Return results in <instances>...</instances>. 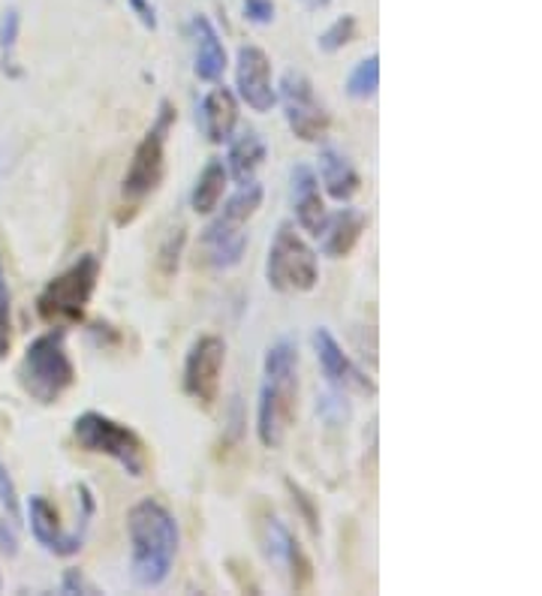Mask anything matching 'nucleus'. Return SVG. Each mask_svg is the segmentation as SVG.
I'll list each match as a JSON object with an SVG mask.
<instances>
[{"instance_id": "5701e85b", "label": "nucleus", "mask_w": 542, "mask_h": 596, "mask_svg": "<svg viewBox=\"0 0 542 596\" xmlns=\"http://www.w3.org/2000/svg\"><path fill=\"white\" fill-rule=\"evenodd\" d=\"M187 244V230L178 227L166 239H163L161 251H157V272H161L163 280H173L178 275V265H181V253H185Z\"/></svg>"}, {"instance_id": "f03ea898", "label": "nucleus", "mask_w": 542, "mask_h": 596, "mask_svg": "<svg viewBox=\"0 0 542 596\" xmlns=\"http://www.w3.org/2000/svg\"><path fill=\"white\" fill-rule=\"evenodd\" d=\"M299 416V346L280 338L266 350L263 386L256 404V437L266 449L284 446Z\"/></svg>"}, {"instance_id": "c756f323", "label": "nucleus", "mask_w": 542, "mask_h": 596, "mask_svg": "<svg viewBox=\"0 0 542 596\" xmlns=\"http://www.w3.org/2000/svg\"><path fill=\"white\" fill-rule=\"evenodd\" d=\"M242 12L251 24H272L275 22V0H242Z\"/></svg>"}, {"instance_id": "ddd939ff", "label": "nucleus", "mask_w": 542, "mask_h": 596, "mask_svg": "<svg viewBox=\"0 0 542 596\" xmlns=\"http://www.w3.org/2000/svg\"><path fill=\"white\" fill-rule=\"evenodd\" d=\"M266 545L268 558L275 563H280L289 575V587L296 594H305L308 587L313 585V563L311 558L305 554L301 542L292 537V530L280 521V518H268L266 521Z\"/></svg>"}, {"instance_id": "9d476101", "label": "nucleus", "mask_w": 542, "mask_h": 596, "mask_svg": "<svg viewBox=\"0 0 542 596\" xmlns=\"http://www.w3.org/2000/svg\"><path fill=\"white\" fill-rule=\"evenodd\" d=\"M226 365V341L202 334L185 358V391L202 410H211L220 398V374Z\"/></svg>"}, {"instance_id": "72a5a7b5", "label": "nucleus", "mask_w": 542, "mask_h": 596, "mask_svg": "<svg viewBox=\"0 0 542 596\" xmlns=\"http://www.w3.org/2000/svg\"><path fill=\"white\" fill-rule=\"evenodd\" d=\"M332 0H301V7L305 10H323V7H329Z\"/></svg>"}, {"instance_id": "4be33fe9", "label": "nucleus", "mask_w": 542, "mask_h": 596, "mask_svg": "<svg viewBox=\"0 0 542 596\" xmlns=\"http://www.w3.org/2000/svg\"><path fill=\"white\" fill-rule=\"evenodd\" d=\"M377 88H380V58L370 55V58L358 60L353 67L350 79H346V93L353 100H370L377 93Z\"/></svg>"}, {"instance_id": "a211bd4d", "label": "nucleus", "mask_w": 542, "mask_h": 596, "mask_svg": "<svg viewBox=\"0 0 542 596\" xmlns=\"http://www.w3.org/2000/svg\"><path fill=\"white\" fill-rule=\"evenodd\" d=\"M190 31H193V48H197V55H193V73H197V79L220 81L230 60H226V46H223V40H220L218 27L208 22L206 15H197L193 24H190Z\"/></svg>"}, {"instance_id": "f3484780", "label": "nucleus", "mask_w": 542, "mask_h": 596, "mask_svg": "<svg viewBox=\"0 0 542 596\" xmlns=\"http://www.w3.org/2000/svg\"><path fill=\"white\" fill-rule=\"evenodd\" d=\"M197 124L211 145L230 142L235 126H239V100H235V93L230 88H223V85L211 88L199 103Z\"/></svg>"}, {"instance_id": "6ab92c4d", "label": "nucleus", "mask_w": 542, "mask_h": 596, "mask_svg": "<svg viewBox=\"0 0 542 596\" xmlns=\"http://www.w3.org/2000/svg\"><path fill=\"white\" fill-rule=\"evenodd\" d=\"M268 157V145L266 139L259 136L256 130H242L239 136L232 133L230 139V154H226V175H230L235 184H247L254 181L256 173H259V166L266 163Z\"/></svg>"}, {"instance_id": "7c9ffc66", "label": "nucleus", "mask_w": 542, "mask_h": 596, "mask_svg": "<svg viewBox=\"0 0 542 596\" xmlns=\"http://www.w3.org/2000/svg\"><path fill=\"white\" fill-rule=\"evenodd\" d=\"M60 594H93V587L85 582L81 570H67L60 578Z\"/></svg>"}, {"instance_id": "a878e982", "label": "nucleus", "mask_w": 542, "mask_h": 596, "mask_svg": "<svg viewBox=\"0 0 542 596\" xmlns=\"http://www.w3.org/2000/svg\"><path fill=\"white\" fill-rule=\"evenodd\" d=\"M12 346V317H10V284H7V272L0 263V362L7 358Z\"/></svg>"}, {"instance_id": "9b49d317", "label": "nucleus", "mask_w": 542, "mask_h": 596, "mask_svg": "<svg viewBox=\"0 0 542 596\" xmlns=\"http://www.w3.org/2000/svg\"><path fill=\"white\" fill-rule=\"evenodd\" d=\"M313 350H317V362L323 367L329 386L338 391H350V395H365V398H374L377 395V386L374 379L362 371V367L346 356L344 346L338 344V338L329 329H317L313 332Z\"/></svg>"}, {"instance_id": "7ed1b4c3", "label": "nucleus", "mask_w": 542, "mask_h": 596, "mask_svg": "<svg viewBox=\"0 0 542 596\" xmlns=\"http://www.w3.org/2000/svg\"><path fill=\"white\" fill-rule=\"evenodd\" d=\"M15 377H19L24 395H31L36 404H43V407L58 404L76 383V365L67 353V332L52 329V332L34 338L24 350Z\"/></svg>"}, {"instance_id": "2eb2a0df", "label": "nucleus", "mask_w": 542, "mask_h": 596, "mask_svg": "<svg viewBox=\"0 0 542 596\" xmlns=\"http://www.w3.org/2000/svg\"><path fill=\"white\" fill-rule=\"evenodd\" d=\"M289 199H292L296 223L317 239V232L323 227L329 211H325L323 196H320V178H317V173L308 163L292 166V173H289Z\"/></svg>"}, {"instance_id": "20e7f679", "label": "nucleus", "mask_w": 542, "mask_h": 596, "mask_svg": "<svg viewBox=\"0 0 542 596\" xmlns=\"http://www.w3.org/2000/svg\"><path fill=\"white\" fill-rule=\"evenodd\" d=\"M263 196H266L263 184H239V190L223 202V211L208 223L202 232V251H206V263L211 268L226 272L242 263L244 251H247L244 227L263 208Z\"/></svg>"}, {"instance_id": "b1692460", "label": "nucleus", "mask_w": 542, "mask_h": 596, "mask_svg": "<svg viewBox=\"0 0 542 596\" xmlns=\"http://www.w3.org/2000/svg\"><path fill=\"white\" fill-rule=\"evenodd\" d=\"M19 27H22V15H19L15 7H10L0 19V55H3V73H10V76H19V69L12 67L15 64L12 52H15V43H19Z\"/></svg>"}, {"instance_id": "bb28decb", "label": "nucleus", "mask_w": 542, "mask_h": 596, "mask_svg": "<svg viewBox=\"0 0 542 596\" xmlns=\"http://www.w3.org/2000/svg\"><path fill=\"white\" fill-rule=\"evenodd\" d=\"M287 488H289V494H292V504L299 506L305 525L311 528V533H320V525H317V521H320V512H317V504H313L311 494L305 492L299 482H292V479H287Z\"/></svg>"}, {"instance_id": "c85d7f7f", "label": "nucleus", "mask_w": 542, "mask_h": 596, "mask_svg": "<svg viewBox=\"0 0 542 596\" xmlns=\"http://www.w3.org/2000/svg\"><path fill=\"white\" fill-rule=\"evenodd\" d=\"M317 410L323 413V419L329 424H341L350 416V407L344 404V391H338L335 395H323L320 398V404H317Z\"/></svg>"}, {"instance_id": "f8f14e48", "label": "nucleus", "mask_w": 542, "mask_h": 596, "mask_svg": "<svg viewBox=\"0 0 542 596\" xmlns=\"http://www.w3.org/2000/svg\"><path fill=\"white\" fill-rule=\"evenodd\" d=\"M235 88L244 103L254 112L266 115L277 103L275 81H272V60L259 46H242L239 48V60H235Z\"/></svg>"}, {"instance_id": "f704fd0d", "label": "nucleus", "mask_w": 542, "mask_h": 596, "mask_svg": "<svg viewBox=\"0 0 542 596\" xmlns=\"http://www.w3.org/2000/svg\"><path fill=\"white\" fill-rule=\"evenodd\" d=\"M0 587H3V582H0Z\"/></svg>"}, {"instance_id": "aec40b11", "label": "nucleus", "mask_w": 542, "mask_h": 596, "mask_svg": "<svg viewBox=\"0 0 542 596\" xmlns=\"http://www.w3.org/2000/svg\"><path fill=\"white\" fill-rule=\"evenodd\" d=\"M320 178H323L325 194L335 202H350L362 187L356 166L346 161V154H341L338 148L320 151Z\"/></svg>"}, {"instance_id": "412c9836", "label": "nucleus", "mask_w": 542, "mask_h": 596, "mask_svg": "<svg viewBox=\"0 0 542 596\" xmlns=\"http://www.w3.org/2000/svg\"><path fill=\"white\" fill-rule=\"evenodd\" d=\"M226 184H230V175H226V166L223 161H208L202 166V173H199L197 184H193V190H190V208L197 211V214H211V211H218L220 199L226 194Z\"/></svg>"}, {"instance_id": "4468645a", "label": "nucleus", "mask_w": 542, "mask_h": 596, "mask_svg": "<svg viewBox=\"0 0 542 596\" xmlns=\"http://www.w3.org/2000/svg\"><path fill=\"white\" fill-rule=\"evenodd\" d=\"M27 525H31V533H34L36 542L52 554H58V558H69V554L81 551L85 537L81 533H64L58 509L48 504L43 494L27 497Z\"/></svg>"}, {"instance_id": "cd10ccee", "label": "nucleus", "mask_w": 542, "mask_h": 596, "mask_svg": "<svg viewBox=\"0 0 542 596\" xmlns=\"http://www.w3.org/2000/svg\"><path fill=\"white\" fill-rule=\"evenodd\" d=\"M0 504H3V509H7V516H10L12 521H19V516H22V509H19V492H15V482H12L3 461H0Z\"/></svg>"}, {"instance_id": "39448f33", "label": "nucleus", "mask_w": 542, "mask_h": 596, "mask_svg": "<svg viewBox=\"0 0 542 596\" xmlns=\"http://www.w3.org/2000/svg\"><path fill=\"white\" fill-rule=\"evenodd\" d=\"M73 437L85 452L118 461L133 479H142L148 473V446H145V440L130 424L118 422L112 416L97 413V410L76 416Z\"/></svg>"}, {"instance_id": "2f4dec72", "label": "nucleus", "mask_w": 542, "mask_h": 596, "mask_svg": "<svg viewBox=\"0 0 542 596\" xmlns=\"http://www.w3.org/2000/svg\"><path fill=\"white\" fill-rule=\"evenodd\" d=\"M0 554H7V558L19 554V537H15V530L3 516H0Z\"/></svg>"}, {"instance_id": "dca6fc26", "label": "nucleus", "mask_w": 542, "mask_h": 596, "mask_svg": "<svg viewBox=\"0 0 542 596\" xmlns=\"http://www.w3.org/2000/svg\"><path fill=\"white\" fill-rule=\"evenodd\" d=\"M368 230V214L358 208H338L335 214H325L323 227L317 232L320 251L329 260H344L356 251L362 232Z\"/></svg>"}, {"instance_id": "1a4fd4ad", "label": "nucleus", "mask_w": 542, "mask_h": 596, "mask_svg": "<svg viewBox=\"0 0 542 596\" xmlns=\"http://www.w3.org/2000/svg\"><path fill=\"white\" fill-rule=\"evenodd\" d=\"M280 103H284V118H287L292 136L301 142H323L332 130V118L323 109V103L313 93V81L299 73L287 69L280 79Z\"/></svg>"}, {"instance_id": "393cba45", "label": "nucleus", "mask_w": 542, "mask_h": 596, "mask_svg": "<svg viewBox=\"0 0 542 596\" xmlns=\"http://www.w3.org/2000/svg\"><path fill=\"white\" fill-rule=\"evenodd\" d=\"M353 36H356V19H353V15H341L338 22L329 24L323 34H320L317 46H320V52H325V55H335V52H341V48L353 43Z\"/></svg>"}, {"instance_id": "f257e3e1", "label": "nucleus", "mask_w": 542, "mask_h": 596, "mask_svg": "<svg viewBox=\"0 0 542 596\" xmlns=\"http://www.w3.org/2000/svg\"><path fill=\"white\" fill-rule=\"evenodd\" d=\"M130 537V575L139 587H161L175 566L178 554V521L154 497H145L130 506L128 512Z\"/></svg>"}, {"instance_id": "6e6552de", "label": "nucleus", "mask_w": 542, "mask_h": 596, "mask_svg": "<svg viewBox=\"0 0 542 596\" xmlns=\"http://www.w3.org/2000/svg\"><path fill=\"white\" fill-rule=\"evenodd\" d=\"M266 280L275 293L299 296L320 284V263L308 241L301 239L292 223H280L266 256Z\"/></svg>"}, {"instance_id": "473e14b6", "label": "nucleus", "mask_w": 542, "mask_h": 596, "mask_svg": "<svg viewBox=\"0 0 542 596\" xmlns=\"http://www.w3.org/2000/svg\"><path fill=\"white\" fill-rule=\"evenodd\" d=\"M128 7L133 10V15H136L139 22L148 27V31L157 27V15H154V7H151L148 0H128Z\"/></svg>"}, {"instance_id": "0eeeda50", "label": "nucleus", "mask_w": 542, "mask_h": 596, "mask_svg": "<svg viewBox=\"0 0 542 596\" xmlns=\"http://www.w3.org/2000/svg\"><path fill=\"white\" fill-rule=\"evenodd\" d=\"M175 124V109L169 100H163L161 112L154 118V124L148 126V133L142 136V142L133 151L124 181H121V199L124 208L136 211L148 196L157 194V187L163 184L166 175V142H169V130Z\"/></svg>"}, {"instance_id": "423d86ee", "label": "nucleus", "mask_w": 542, "mask_h": 596, "mask_svg": "<svg viewBox=\"0 0 542 596\" xmlns=\"http://www.w3.org/2000/svg\"><path fill=\"white\" fill-rule=\"evenodd\" d=\"M97 280H100V260L93 253H85L76 263L69 265L67 272L52 277L46 289L36 298V313L40 320L64 329L73 322H81L85 310L91 305L93 293H97Z\"/></svg>"}]
</instances>
